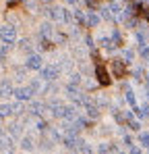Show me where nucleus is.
<instances>
[{"label": "nucleus", "instance_id": "f704fd0d", "mask_svg": "<svg viewBox=\"0 0 149 154\" xmlns=\"http://www.w3.org/2000/svg\"><path fill=\"white\" fill-rule=\"evenodd\" d=\"M8 50H10V46H4V48L0 50V60H4V58L8 56Z\"/></svg>", "mask_w": 149, "mask_h": 154}, {"label": "nucleus", "instance_id": "37998d69", "mask_svg": "<svg viewBox=\"0 0 149 154\" xmlns=\"http://www.w3.org/2000/svg\"><path fill=\"white\" fill-rule=\"evenodd\" d=\"M145 94H147V102H149V88H147V92H145Z\"/></svg>", "mask_w": 149, "mask_h": 154}, {"label": "nucleus", "instance_id": "f8f14e48", "mask_svg": "<svg viewBox=\"0 0 149 154\" xmlns=\"http://www.w3.org/2000/svg\"><path fill=\"white\" fill-rule=\"evenodd\" d=\"M48 17L54 21H62V8L60 6H50L48 8Z\"/></svg>", "mask_w": 149, "mask_h": 154}, {"label": "nucleus", "instance_id": "b1692460", "mask_svg": "<svg viewBox=\"0 0 149 154\" xmlns=\"http://www.w3.org/2000/svg\"><path fill=\"white\" fill-rule=\"evenodd\" d=\"M21 148H23V150H27V152H31V150H33V140H31L29 135H27V137H23V142H21Z\"/></svg>", "mask_w": 149, "mask_h": 154}, {"label": "nucleus", "instance_id": "6ab92c4d", "mask_svg": "<svg viewBox=\"0 0 149 154\" xmlns=\"http://www.w3.org/2000/svg\"><path fill=\"white\" fill-rule=\"evenodd\" d=\"M79 142H81V140H79L77 135H69V133H66V137H64V146H66V148H74V146H79Z\"/></svg>", "mask_w": 149, "mask_h": 154}, {"label": "nucleus", "instance_id": "a878e982", "mask_svg": "<svg viewBox=\"0 0 149 154\" xmlns=\"http://www.w3.org/2000/svg\"><path fill=\"white\" fill-rule=\"evenodd\" d=\"M73 11H69V8H62V21L64 23H73Z\"/></svg>", "mask_w": 149, "mask_h": 154}, {"label": "nucleus", "instance_id": "79ce46f5", "mask_svg": "<svg viewBox=\"0 0 149 154\" xmlns=\"http://www.w3.org/2000/svg\"><path fill=\"white\" fill-rule=\"evenodd\" d=\"M39 2H44V4H50V6H52V0H39Z\"/></svg>", "mask_w": 149, "mask_h": 154}, {"label": "nucleus", "instance_id": "20e7f679", "mask_svg": "<svg viewBox=\"0 0 149 154\" xmlns=\"http://www.w3.org/2000/svg\"><path fill=\"white\" fill-rule=\"evenodd\" d=\"M25 67H27V69H31V71H39V69L44 67V58H42L39 54H29V56H27Z\"/></svg>", "mask_w": 149, "mask_h": 154}, {"label": "nucleus", "instance_id": "7ed1b4c3", "mask_svg": "<svg viewBox=\"0 0 149 154\" xmlns=\"http://www.w3.org/2000/svg\"><path fill=\"white\" fill-rule=\"evenodd\" d=\"M0 38H2V42H4L6 46H13V42H15V38H17V29L13 25H2L0 27Z\"/></svg>", "mask_w": 149, "mask_h": 154}, {"label": "nucleus", "instance_id": "f3484780", "mask_svg": "<svg viewBox=\"0 0 149 154\" xmlns=\"http://www.w3.org/2000/svg\"><path fill=\"white\" fill-rule=\"evenodd\" d=\"M145 75H147V73H145L143 67H135V69H133V79H135V81H143Z\"/></svg>", "mask_w": 149, "mask_h": 154}, {"label": "nucleus", "instance_id": "cd10ccee", "mask_svg": "<svg viewBox=\"0 0 149 154\" xmlns=\"http://www.w3.org/2000/svg\"><path fill=\"white\" fill-rule=\"evenodd\" d=\"M122 58L126 60V63H133V60H135V50H130V48H126V50L122 52Z\"/></svg>", "mask_w": 149, "mask_h": 154}, {"label": "nucleus", "instance_id": "4be33fe9", "mask_svg": "<svg viewBox=\"0 0 149 154\" xmlns=\"http://www.w3.org/2000/svg\"><path fill=\"white\" fill-rule=\"evenodd\" d=\"M10 115H13V104H2L0 106V119L10 117Z\"/></svg>", "mask_w": 149, "mask_h": 154}, {"label": "nucleus", "instance_id": "e433bc0d", "mask_svg": "<svg viewBox=\"0 0 149 154\" xmlns=\"http://www.w3.org/2000/svg\"><path fill=\"white\" fill-rule=\"evenodd\" d=\"M85 44H87V48H95V44H93V38H91V35H85Z\"/></svg>", "mask_w": 149, "mask_h": 154}, {"label": "nucleus", "instance_id": "1a4fd4ad", "mask_svg": "<svg viewBox=\"0 0 149 154\" xmlns=\"http://www.w3.org/2000/svg\"><path fill=\"white\" fill-rule=\"evenodd\" d=\"M133 115H135L139 121L147 119V117H149V104H143V106H133Z\"/></svg>", "mask_w": 149, "mask_h": 154}, {"label": "nucleus", "instance_id": "a211bd4d", "mask_svg": "<svg viewBox=\"0 0 149 154\" xmlns=\"http://www.w3.org/2000/svg\"><path fill=\"white\" fill-rule=\"evenodd\" d=\"M126 127L130 129V131H141V121L135 119V117H130V119L126 121Z\"/></svg>", "mask_w": 149, "mask_h": 154}, {"label": "nucleus", "instance_id": "9d476101", "mask_svg": "<svg viewBox=\"0 0 149 154\" xmlns=\"http://www.w3.org/2000/svg\"><path fill=\"white\" fill-rule=\"evenodd\" d=\"M99 46H101L104 50H108V52H114V50H116V46H114V42H112V38H110V35H101V38H99Z\"/></svg>", "mask_w": 149, "mask_h": 154}, {"label": "nucleus", "instance_id": "423d86ee", "mask_svg": "<svg viewBox=\"0 0 149 154\" xmlns=\"http://www.w3.org/2000/svg\"><path fill=\"white\" fill-rule=\"evenodd\" d=\"M35 92L29 88V85H25V88H17V90H13V96H17V100H29L31 96H33Z\"/></svg>", "mask_w": 149, "mask_h": 154}, {"label": "nucleus", "instance_id": "ea45409f", "mask_svg": "<svg viewBox=\"0 0 149 154\" xmlns=\"http://www.w3.org/2000/svg\"><path fill=\"white\" fill-rule=\"evenodd\" d=\"M56 90H58V85H56V83H52V85H48V88H46V92H48V94H54Z\"/></svg>", "mask_w": 149, "mask_h": 154}, {"label": "nucleus", "instance_id": "c756f323", "mask_svg": "<svg viewBox=\"0 0 149 154\" xmlns=\"http://www.w3.org/2000/svg\"><path fill=\"white\" fill-rule=\"evenodd\" d=\"M81 73H71V79H69V83H73V85H79L81 83Z\"/></svg>", "mask_w": 149, "mask_h": 154}, {"label": "nucleus", "instance_id": "6e6552de", "mask_svg": "<svg viewBox=\"0 0 149 154\" xmlns=\"http://www.w3.org/2000/svg\"><path fill=\"white\" fill-rule=\"evenodd\" d=\"M99 21H101V19H99V15L95 13V11H87V13H85V23H83V25L85 27H98Z\"/></svg>", "mask_w": 149, "mask_h": 154}, {"label": "nucleus", "instance_id": "58836bf2", "mask_svg": "<svg viewBox=\"0 0 149 154\" xmlns=\"http://www.w3.org/2000/svg\"><path fill=\"white\" fill-rule=\"evenodd\" d=\"M124 146H128V148H130V146H133V137H130V135H124Z\"/></svg>", "mask_w": 149, "mask_h": 154}, {"label": "nucleus", "instance_id": "9b49d317", "mask_svg": "<svg viewBox=\"0 0 149 154\" xmlns=\"http://www.w3.org/2000/svg\"><path fill=\"white\" fill-rule=\"evenodd\" d=\"M99 13V19H104V21H114V15H112V11H110V6H99L98 8Z\"/></svg>", "mask_w": 149, "mask_h": 154}, {"label": "nucleus", "instance_id": "2eb2a0df", "mask_svg": "<svg viewBox=\"0 0 149 154\" xmlns=\"http://www.w3.org/2000/svg\"><path fill=\"white\" fill-rule=\"evenodd\" d=\"M139 144L149 152V131H139Z\"/></svg>", "mask_w": 149, "mask_h": 154}, {"label": "nucleus", "instance_id": "a19ab883", "mask_svg": "<svg viewBox=\"0 0 149 154\" xmlns=\"http://www.w3.org/2000/svg\"><path fill=\"white\" fill-rule=\"evenodd\" d=\"M17 79H23V69H17Z\"/></svg>", "mask_w": 149, "mask_h": 154}, {"label": "nucleus", "instance_id": "4468645a", "mask_svg": "<svg viewBox=\"0 0 149 154\" xmlns=\"http://www.w3.org/2000/svg\"><path fill=\"white\" fill-rule=\"evenodd\" d=\"M110 38H112V42H114V46L118 48V46H122L124 44V38H122V33L118 31V29H112V33H110Z\"/></svg>", "mask_w": 149, "mask_h": 154}, {"label": "nucleus", "instance_id": "c9c22d12", "mask_svg": "<svg viewBox=\"0 0 149 154\" xmlns=\"http://www.w3.org/2000/svg\"><path fill=\"white\" fill-rule=\"evenodd\" d=\"M37 131H48V123L46 121H37Z\"/></svg>", "mask_w": 149, "mask_h": 154}, {"label": "nucleus", "instance_id": "f257e3e1", "mask_svg": "<svg viewBox=\"0 0 149 154\" xmlns=\"http://www.w3.org/2000/svg\"><path fill=\"white\" fill-rule=\"evenodd\" d=\"M112 75L116 79H124L128 75V63L124 58H112Z\"/></svg>", "mask_w": 149, "mask_h": 154}, {"label": "nucleus", "instance_id": "393cba45", "mask_svg": "<svg viewBox=\"0 0 149 154\" xmlns=\"http://www.w3.org/2000/svg\"><path fill=\"white\" fill-rule=\"evenodd\" d=\"M8 133H10L13 137H19V135H21V125H19V123H13V125L8 127Z\"/></svg>", "mask_w": 149, "mask_h": 154}, {"label": "nucleus", "instance_id": "c85d7f7f", "mask_svg": "<svg viewBox=\"0 0 149 154\" xmlns=\"http://www.w3.org/2000/svg\"><path fill=\"white\" fill-rule=\"evenodd\" d=\"M98 152L99 154H110V152H112V146H110V144H106V142H101V144L98 146Z\"/></svg>", "mask_w": 149, "mask_h": 154}, {"label": "nucleus", "instance_id": "5701e85b", "mask_svg": "<svg viewBox=\"0 0 149 154\" xmlns=\"http://www.w3.org/2000/svg\"><path fill=\"white\" fill-rule=\"evenodd\" d=\"M19 50L25 52V54H31V42L29 40H21L19 42Z\"/></svg>", "mask_w": 149, "mask_h": 154}, {"label": "nucleus", "instance_id": "39448f33", "mask_svg": "<svg viewBox=\"0 0 149 154\" xmlns=\"http://www.w3.org/2000/svg\"><path fill=\"white\" fill-rule=\"evenodd\" d=\"M42 71V79H46V81H54L58 73H60V67H56V65H48V67H42L39 69Z\"/></svg>", "mask_w": 149, "mask_h": 154}, {"label": "nucleus", "instance_id": "ddd939ff", "mask_svg": "<svg viewBox=\"0 0 149 154\" xmlns=\"http://www.w3.org/2000/svg\"><path fill=\"white\" fill-rule=\"evenodd\" d=\"M0 96H2V98L13 96V85H10V81H2V83H0Z\"/></svg>", "mask_w": 149, "mask_h": 154}, {"label": "nucleus", "instance_id": "c03bdc74", "mask_svg": "<svg viewBox=\"0 0 149 154\" xmlns=\"http://www.w3.org/2000/svg\"><path fill=\"white\" fill-rule=\"evenodd\" d=\"M114 154H120V152H114Z\"/></svg>", "mask_w": 149, "mask_h": 154}, {"label": "nucleus", "instance_id": "aec40b11", "mask_svg": "<svg viewBox=\"0 0 149 154\" xmlns=\"http://www.w3.org/2000/svg\"><path fill=\"white\" fill-rule=\"evenodd\" d=\"M62 119H69V121L77 119V108L74 106H64V117Z\"/></svg>", "mask_w": 149, "mask_h": 154}, {"label": "nucleus", "instance_id": "473e14b6", "mask_svg": "<svg viewBox=\"0 0 149 154\" xmlns=\"http://www.w3.org/2000/svg\"><path fill=\"white\" fill-rule=\"evenodd\" d=\"M95 104H98V106H108V104H110V100H108L106 96H99L98 100H95Z\"/></svg>", "mask_w": 149, "mask_h": 154}, {"label": "nucleus", "instance_id": "4c0bfd02", "mask_svg": "<svg viewBox=\"0 0 149 154\" xmlns=\"http://www.w3.org/2000/svg\"><path fill=\"white\" fill-rule=\"evenodd\" d=\"M128 154H143V150H141V148H137V146H130Z\"/></svg>", "mask_w": 149, "mask_h": 154}, {"label": "nucleus", "instance_id": "72a5a7b5", "mask_svg": "<svg viewBox=\"0 0 149 154\" xmlns=\"http://www.w3.org/2000/svg\"><path fill=\"white\" fill-rule=\"evenodd\" d=\"M13 112H15V115H21V112H23V104H21V102L13 104Z\"/></svg>", "mask_w": 149, "mask_h": 154}, {"label": "nucleus", "instance_id": "dca6fc26", "mask_svg": "<svg viewBox=\"0 0 149 154\" xmlns=\"http://www.w3.org/2000/svg\"><path fill=\"white\" fill-rule=\"evenodd\" d=\"M29 112H31L33 117H42V115H44V104H42V102H33Z\"/></svg>", "mask_w": 149, "mask_h": 154}, {"label": "nucleus", "instance_id": "7c9ffc66", "mask_svg": "<svg viewBox=\"0 0 149 154\" xmlns=\"http://www.w3.org/2000/svg\"><path fill=\"white\" fill-rule=\"evenodd\" d=\"M71 67H73L71 58H62V63H60V69H64V71H66V69H71Z\"/></svg>", "mask_w": 149, "mask_h": 154}, {"label": "nucleus", "instance_id": "0eeeda50", "mask_svg": "<svg viewBox=\"0 0 149 154\" xmlns=\"http://www.w3.org/2000/svg\"><path fill=\"white\" fill-rule=\"evenodd\" d=\"M99 106L95 102H89V104H85V117L87 119H91V121H95V119H99Z\"/></svg>", "mask_w": 149, "mask_h": 154}, {"label": "nucleus", "instance_id": "f03ea898", "mask_svg": "<svg viewBox=\"0 0 149 154\" xmlns=\"http://www.w3.org/2000/svg\"><path fill=\"white\" fill-rule=\"evenodd\" d=\"M93 73H95V79H98V83L99 85H110L112 83V77H110V73H108V69L104 67V65H95V69H93Z\"/></svg>", "mask_w": 149, "mask_h": 154}, {"label": "nucleus", "instance_id": "2f4dec72", "mask_svg": "<svg viewBox=\"0 0 149 154\" xmlns=\"http://www.w3.org/2000/svg\"><path fill=\"white\" fill-rule=\"evenodd\" d=\"M29 88H31V90H33V92H39V90H42V83H39V81H37V79H33V81H31V83H29Z\"/></svg>", "mask_w": 149, "mask_h": 154}, {"label": "nucleus", "instance_id": "bb28decb", "mask_svg": "<svg viewBox=\"0 0 149 154\" xmlns=\"http://www.w3.org/2000/svg\"><path fill=\"white\" fill-rule=\"evenodd\" d=\"M46 133H48V140H50V142H60V133H58L56 129H48Z\"/></svg>", "mask_w": 149, "mask_h": 154}, {"label": "nucleus", "instance_id": "412c9836", "mask_svg": "<svg viewBox=\"0 0 149 154\" xmlns=\"http://www.w3.org/2000/svg\"><path fill=\"white\" fill-rule=\"evenodd\" d=\"M124 100L130 104V106H137V96H135L133 90H126V92H124Z\"/></svg>", "mask_w": 149, "mask_h": 154}]
</instances>
